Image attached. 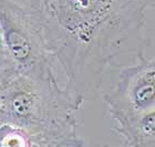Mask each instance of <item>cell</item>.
Masks as SVG:
<instances>
[{
  "mask_svg": "<svg viewBox=\"0 0 155 147\" xmlns=\"http://www.w3.org/2000/svg\"><path fill=\"white\" fill-rule=\"evenodd\" d=\"M49 50L79 106L99 97L109 66L139 59L151 46L147 10L155 0H41Z\"/></svg>",
  "mask_w": 155,
  "mask_h": 147,
  "instance_id": "obj_1",
  "label": "cell"
},
{
  "mask_svg": "<svg viewBox=\"0 0 155 147\" xmlns=\"http://www.w3.org/2000/svg\"><path fill=\"white\" fill-rule=\"evenodd\" d=\"M79 108L57 76L15 69L0 82V125L23 131L37 147H84L78 133Z\"/></svg>",
  "mask_w": 155,
  "mask_h": 147,
  "instance_id": "obj_2",
  "label": "cell"
},
{
  "mask_svg": "<svg viewBox=\"0 0 155 147\" xmlns=\"http://www.w3.org/2000/svg\"><path fill=\"white\" fill-rule=\"evenodd\" d=\"M0 37L18 72L57 76L45 38L41 0H0Z\"/></svg>",
  "mask_w": 155,
  "mask_h": 147,
  "instance_id": "obj_3",
  "label": "cell"
},
{
  "mask_svg": "<svg viewBox=\"0 0 155 147\" xmlns=\"http://www.w3.org/2000/svg\"><path fill=\"white\" fill-rule=\"evenodd\" d=\"M119 78L103 96L112 121H131L155 110V55L119 67Z\"/></svg>",
  "mask_w": 155,
  "mask_h": 147,
  "instance_id": "obj_4",
  "label": "cell"
},
{
  "mask_svg": "<svg viewBox=\"0 0 155 147\" xmlns=\"http://www.w3.org/2000/svg\"><path fill=\"white\" fill-rule=\"evenodd\" d=\"M114 125V131L126 147H155V110Z\"/></svg>",
  "mask_w": 155,
  "mask_h": 147,
  "instance_id": "obj_5",
  "label": "cell"
},
{
  "mask_svg": "<svg viewBox=\"0 0 155 147\" xmlns=\"http://www.w3.org/2000/svg\"><path fill=\"white\" fill-rule=\"evenodd\" d=\"M0 147H37L23 131L10 125H0Z\"/></svg>",
  "mask_w": 155,
  "mask_h": 147,
  "instance_id": "obj_6",
  "label": "cell"
},
{
  "mask_svg": "<svg viewBox=\"0 0 155 147\" xmlns=\"http://www.w3.org/2000/svg\"><path fill=\"white\" fill-rule=\"evenodd\" d=\"M15 65L10 60L9 56L7 55L6 49L3 47L2 40L0 37V82L3 80L7 76L15 70Z\"/></svg>",
  "mask_w": 155,
  "mask_h": 147,
  "instance_id": "obj_7",
  "label": "cell"
},
{
  "mask_svg": "<svg viewBox=\"0 0 155 147\" xmlns=\"http://www.w3.org/2000/svg\"><path fill=\"white\" fill-rule=\"evenodd\" d=\"M97 147H126L125 145H120V146H113V145H109V144H104V145H101V146H97Z\"/></svg>",
  "mask_w": 155,
  "mask_h": 147,
  "instance_id": "obj_8",
  "label": "cell"
}]
</instances>
